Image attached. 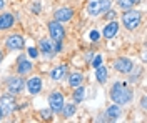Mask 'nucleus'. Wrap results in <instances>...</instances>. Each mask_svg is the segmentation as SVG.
Instances as JSON below:
<instances>
[{"label":"nucleus","instance_id":"nucleus-1","mask_svg":"<svg viewBox=\"0 0 147 123\" xmlns=\"http://www.w3.org/2000/svg\"><path fill=\"white\" fill-rule=\"evenodd\" d=\"M110 98H112L117 105H125L132 100V92H130L125 85H122V83L117 82V83H114V86H112Z\"/></svg>","mask_w":147,"mask_h":123},{"label":"nucleus","instance_id":"nucleus-2","mask_svg":"<svg viewBox=\"0 0 147 123\" xmlns=\"http://www.w3.org/2000/svg\"><path fill=\"white\" fill-rule=\"evenodd\" d=\"M140 20H142V15L137 10H130L129 9L124 15H122V23L127 30H136L140 25Z\"/></svg>","mask_w":147,"mask_h":123},{"label":"nucleus","instance_id":"nucleus-3","mask_svg":"<svg viewBox=\"0 0 147 123\" xmlns=\"http://www.w3.org/2000/svg\"><path fill=\"white\" fill-rule=\"evenodd\" d=\"M89 13H90L92 17H97V15H102L104 12H107L110 10V0H94L89 3Z\"/></svg>","mask_w":147,"mask_h":123},{"label":"nucleus","instance_id":"nucleus-4","mask_svg":"<svg viewBox=\"0 0 147 123\" xmlns=\"http://www.w3.org/2000/svg\"><path fill=\"white\" fill-rule=\"evenodd\" d=\"M15 98L12 96V95H3V96H0V112L3 116H9V115L13 113V110H15Z\"/></svg>","mask_w":147,"mask_h":123},{"label":"nucleus","instance_id":"nucleus-5","mask_svg":"<svg viewBox=\"0 0 147 123\" xmlns=\"http://www.w3.org/2000/svg\"><path fill=\"white\" fill-rule=\"evenodd\" d=\"M49 105H50V110L59 113L62 112V106H64V95L60 92H52L49 95Z\"/></svg>","mask_w":147,"mask_h":123},{"label":"nucleus","instance_id":"nucleus-6","mask_svg":"<svg viewBox=\"0 0 147 123\" xmlns=\"http://www.w3.org/2000/svg\"><path fill=\"white\" fill-rule=\"evenodd\" d=\"M49 32H50V37H52V40H55V42H62L65 37V30L64 27L59 23V22H49Z\"/></svg>","mask_w":147,"mask_h":123},{"label":"nucleus","instance_id":"nucleus-7","mask_svg":"<svg viewBox=\"0 0 147 123\" xmlns=\"http://www.w3.org/2000/svg\"><path fill=\"white\" fill-rule=\"evenodd\" d=\"M114 66H115V70L120 72V73H129V72L134 68V63H132L130 58L120 57V58H117V60L114 62Z\"/></svg>","mask_w":147,"mask_h":123},{"label":"nucleus","instance_id":"nucleus-8","mask_svg":"<svg viewBox=\"0 0 147 123\" xmlns=\"http://www.w3.org/2000/svg\"><path fill=\"white\" fill-rule=\"evenodd\" d=\"M7 48L9 50H22L24 45H25V42H24V37L22 35H18V33H13V35H10L7 38Z\"/></svg>","mask_w":147,"mask_h":123},{"label":"nucleus","instance_id":"nucleus-9","mask_svg":"<svg viewBox=\"0 0 147 123\" xmlns=\"http://www.w3.org/2000/svg\"><path fill=\"white\" fill-rule=\"evenodd\" d=\"M24 80L20 76H12L9 82H7V88H9L10 93H20L24 90Z\"/></svg>","mask_w":147,"mask_h":123},{"label":"nucleus","instance_id":"nucleus-10","mask_svg":"<svg viewBox=\"0 0 147 123\" xmlns=\"http://www.w3.org/2000/svg\"><path fill=\"white\" fill-rule=\"evenodd\" d=\"M72 17H74V10L69 9V7L59 9L55 12V20H57V22H69Z\"/></svg>","mask_w":147,"mask_h":123},{"label":"nucleus","instance_id":"nucleus-11","mask_svg":"<svg viewBox=\"0 0 147 123\" xmlns=\"http://www.w3.org/2000/svg\"><path fill=\"white\" fill-rule=\"evenodd\" d=\"M27 88L32 95H37L42 90V78H40V76H32L27 82Z\"/></svg>","mask_w":147,"mask_h":123},{"label":"nucleus","instance_id":"nucleus-12","mask_svg":"<svg viewBox=\"0 0 147 123\" xmlns=\"http://www.w3.org/2000/svg\"><path fill=\"white\" fill-rule=\"evenodd\" d=\"M65 75H67V65H65V63H60L59 66H55L54 70L50 72L52 80H62Z\"/></svg>","mask_w":147,"mask_h":123},{"label":"nucleus","instance_id":"nucleus-13","mask_svg":"<svg viewBox=\"0 0 147 123\" xmlns=\"http://www.w3.org/2000/svg\"><path fill=\"white\" fill-rule=\"evenodd\" d=\"M117 30H119V23H117L115 20H112L110 23H107V25H105V29H104V37H105V38L115 37Z\"/></svg>","mask_w":147,"mask_h":123},{"label":"nucleus","instance_id":"nucleus-14","mask_svg":"<svg viewBox=\"0 0 147 123\" xmlns=\"http://www.w3.org/2000/svg\"><path fill=\"white\" fill-rule=\"evenodd\" d=\"M17 68H18V73H20V75H25V73H28V72L32 70V63H30L25 57H20L18 58Z\"/></svg>","mask_w":147,"mask_h":123},{"label":"nucleus","instance_id":"nucleus-15","mask_svg":"<svg viewBox=\"0 0 147 123\" xmlns=\"http://www.w3.org/2000/svg\"><path fill=\"white\" fill-rule=\"evenodd\" d=\"M13 25V15L10 13H2L0 15V30H7Z\"/></svg>","mask_w":147,"mask_h":123},{"label":"nucleus","instance_id":"nucleus-16","mask_svg":"<svg viewBox=\"0 0 147 123\" xmlns=\"http://www.w3.org/2000/svg\"><path fill=\"white\" fill-rule=\"evenodd\" d=\"M105 116L109 118V120H119L120 116V105H110L109 108H107V112H105Z\"/></svg>","mask_w":147,"mask_h":123},{"label":"nucleus","instance_id":"nucleus-17","mask_svg":"<svg viewBox=\"0 0 147 123\" xmlns=\"http://www.w3.org/2000/svg\"><path fill=\"white\" fill-rule=\"evenodd\" d=\"M40 50H42L45 55H52V53H54V45H52V42H50L49 38L40 40Z\"/></svg>","mask_w":147,"mask_h":123},{"label":"nucleus","instance_id":"nucleus-18","mask_svg":"<svg viewBox=\"0 0 147 123\" xmlns=\"http://www.w3.org/2000/svg\"><path fill=\"white\" fill-rule=\"evenodd\" d=\"M82 82H84V76H82V73H79V72L69 75V85L70 86H79V85H82Z\"/></svg>","mask_w":147,"mask_h":123},{"label":"nucleus","instance_id":"nucleus-19","mask_svg":"<svg viewBox=\"0 0 147 123\" xmlns=\"http://www.w3.org/2000/svg\"><path fill=\"white\" fill-rule=\"evenodd\" d=\"M95 76H97L99 83H105V82H107V68H104V66H97Z\"/></svg>","mask_w":147,"mask_h":123},{"label":"nucleus","instance_id":"nucleus-20","mask_svg":"<svg viewBox=\"0 0 147 123\" xmlns=\"http://www.w3.org/2000/svg\"><path fill=\"white\" fill-rule=\"evenodd\" d=\"M75 88H77V90H75V93H74V98H75V102H77V103H80V102H82L84 100V96H85V92H84V86H75Z\"/></svg>","mask_w":147,"mask_h":123},{"label":"nucleus","instance_id":"nucleus-21","mask_svg":"<svg viewBox=\"0 0 147 123\" xmlns=\"http://www.w3.org/2000/svg\"><path fill=\"white\" fill-rule=\"evenodd\" d=\"M62 112H64V116H74V113H75V106L74 105H65V106H62Z\"/></svg>","mask_w":147,"mask_h":123},{"label":"nucleus","instance_id":"nucleus-22","mask_svg":"<svg viewBox=\"0 0 147 123\" xmlns=\"http://www.w3.org/2000/svg\"><path fill=\"white\" fill-rule=\"evenodd\" d=\"M117 2H119V7L124 10H129V9L134 7V2L132 0H117Z\"/></svg>","mask_w":147,"mask_h":123},{"label":"nucleus","instance_id":"nucleus-23","mask_svg":"<svg viewBox=\"0 0 147 123\" xmlns=\"http://www.w3.org/2000/svg\"><path fill=\"white\" fill-rule=\"evenodd\" d=\"M100 63H102V57H100V55H95L94 60H92V66H94V68H97V66H100Z\"/></svg>","mask_w":147,"mask_h":123},{"label":"nucleus","instance_id":"nucleus-24","mask_svg":"<svg viewBox=\"0 0 147 123\" xmlns=\"http://www.w3.org/2000/svg\"><path fill=\"white\" fill-rule=\"evenodd\" d=\"M99 38H100L99 32H97V30H92V32H90V40H92V42H97Z\"/></svg>","mask_w":147,"mask_h":123},{"label":"nucleus","instance_id":"nucleus-25","mask_svg":"<svg viewBox=\"0 0 147 123\" xmlns=\"http://www.w3.org/2000/svg\"><path fill=\"white\" fill-rule=\"evenodd\" d=\"M40 115H42L45 120H49V118H50V115H52V110H42V112H40Z\"/></svg>","mask_w":147,"mask_h":123},{"label":"nucleus","instance_id":"nucleus-26","mask_svg":"<svg viewBox=\"0 0 147 123\" xmlns=\"http://www.w3.org/2000/svg\"><path fill=\"white\" fill-rule=\"evenodd\" d=\"M28 55L32 58H35L37 55H38V52H37V48H28Z\"/></svg>","mask_w":147,"mask_h":123},{"label":"nucleus","instance_id":"nucleus-27","mask_svg":"<svg viewBox=\"0 0 147 123\" xmlns=\"http://www.w3.org/2000/svg\"><path fill=\"white\" fill-rule=\"evenodd\" d=\"M105 19L114 20V19H115V12H114V10H110V12H107V13H105Z\"/></svg>","mask_w":147,"mask_h":123},{"label":"nucleus","instance_id":"nucleus-28","mask_svg":"<svg viewBox=\"0 0 147 123\" xmlns=\"http://www.w3.org/2000/svg\"><path fill=\"white\" fill-rule=\"evenodd\" d=\"M40 5H38V3H35V5H34V12H35V13H38V12H40Z\"/></svg>","mask_w":147,"mask_h":123},{"label":"nucleus","instance_id":"nucleus-29","mask_svg":"<svg viewBox=\"0 0 147 123\" xmlns=\"http://www.w3.org/2000/svg\"><path fill=\"white\" fill-rule=\"evenodd\" d=\"M3 7H5V2H3V0H0V10L3 9Z\"/></svg>","mask_w":147,"mask_h":123},{"label":"nucleus","instance_id":"nucleus-30","mask_svg":"<svg viewBox=\"0 0 147 123\" xmlns=\"http://www.w3.org/2000/svg\"><path fill=\"white\" fill-rule=\"evenodd\" d=\"M2 60H3V55H2V52H0V63H2Z\"/></svg>","mask_w":147,"mask_h":123},{"label":"nucleus","instance_id":"nucleus-31","mask_svg":"<svg viewBox=\"0 0 147 123\" xmlns=\"http://www.w3.org/2000/svg\"><path fill=\"white\" fill-rule=\"evenodd\" d=\"M132 2H134V3H137V2H139V0H132Z\"/></svg>","mask_w":147,"mask_h":123},{"label":"nucleus","instance_id":"nucleus-32","mask_svg":"<svg viewBox=\"0 0 147 123\" xmlns=\"http://www.w3.org/2000/svg\"><path fill=\"white\" fill-rule=\"evenodd\" d=\"M2 116H3V115H2V112H0V120H2Z\"/></svg>","mask_w":147,"mask_h":123}]
</instances>
